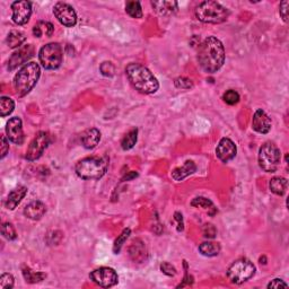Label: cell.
I'll use <instances>...</instances> for the list:
<instances>
[{"instance_id":"cell-21","label":"cell","mask_w":289,"mask_h":289,"mask_svg":"<svg viewBox=\"0 0 289 289\" xmlns=\"http://www.w3.org/2000/svg\"><path fill=\"white\" fill-rule=\"evenodd\" d=\"M196 171H197V165L195 164V162L186 160L183 166L177 167V169L172 171L171 176L174 181L180 182L182 180H184L185 177H187L189 175L194 174Z\"/></svg>"},{"instance_id":"cell-20","label":"cell","mask_w":289,"mask_h":289,"mask_svg":"<svg viewBox=\"0 0 289 289\" xmlns=\"http://www.w3.org/2000/svg\"><path fill=\"white\" fill-rule=\"evenodd\" d=\"M129 254L135 262H144L147 259V250L145 243L141 240H134L129 247Z\"/></svg>"},{"instance_id":"cell-7","label":"cell","mask_w":289,"mask_h":289,"mask_svg":"<svg viewBox=\"0 0 289 289\" xmlns=\"http://www.w3.org/2000/svg\"><path fill=\"white\" fill-rule=\"evenodd\" d=\"M255 267L247 259H238L233 262L227 270V277L232 283L241 285L254 276Z\"/></svg>"},{"instance_id":"cell-33","label":"cell","mask_w":289,"mask_h":289,"mask_svg":"<svg viewBox=\"0 0 289 289\" xmlns=\"http://www.w3.org/2000/svg\"><path fill=\"white\" fill-rule=\"evenodd\" d=\"M130 233H131L130 228H125V230H123L122 233L119 235V237L116 238L114 242V245H113V252L115 253V254H118V253L121 251V247L123 246L125 241L128 240Z\"/></svg>"},{"instance_id":"cell-9","label":"cell","mask_w":289,"mask_h":289,"mask_svg":"<svg viewBox=\"0 0 289 289\" xmlns=\"http://www.w3.org/2000/svg\"><path fill=\"white\" fill-rule=\"evenodd\" d=\"M51 144V136L45 131H40L34 137V139L31 141L28 148L26 150L25 158L29 162L37 160L41 157L44 153V150L48 148V146Z\"/></svg>"},{"instance_id":"cell-17","label":"cell","mask_w":289,"mask_h":289,"mask_svg":"<svg viewBox=\"0 0 289 289\" xmlns=\"http://www.w3.org/2000/svg\"><path fill=\"white\" fill-rule=\"evenodd\" d=\"M47 212V207L41 201H33L24 208V215L28 219L40 220Z\"/></svg>"},{"instance_id":"cell-8","label":"cell","mask_w":289,"mask_h":289,"mask_svg":"<svg viewBox=\"0 0 289 289\" xmlns=\"http://www.w3.org/2000/svg\"><path fill=\"white\" fill-rule=\"evenodd\" d=\"M39 59L42 67L48 70L58 69L62 63L63 52L59 43H49L41 48L39 52Z\"/></svg>"},{"instance_id":"cell-1","label":"cell","mask_w":289,"mask_h":289,"mask_svg":"<svg viewBox=\"0 0 289 289\" xmlns=\"http://www.w3.org/2000/svg\"><path fill=\"white\" fill-rule=\"evenodd\" d=\"M198 62L204 72L214 74L218 72L225 62V48L215 37H208L198 49Z\"/></svg>"},{"instance_id":"cell-31","label":"cell","mask_w":289,"mask_h":289,"mask_svg":"<svg viewBox=\"0 0 289 289\" xmlns=\"http://www.w3.org/2000/svg\"><path fill=\"white\" fill-rule=\"evenodd\" d=\"M125 12L133 18L143 17V9L139 2H128L125 4Z\"/></svg>"},{"instance_id":"cell-13","label":"cell","mask_w":289,"mask_h":289,"mask_svg":"<svg viewBox=\"0 0 289 289\" xmlns=\"http://www.w3.org/2000/svg\"><path fill=\"white\" fill-rule=\"evenodd\" d=\"M34 55V48L32 44L23 45L17 51H15L8 60V70L16 69L19 66H24Z\"/></svg>"},{"instance_id":"cell-41","label":"cell","mask_w":289,"mask_h":289,"mask_svg":"<svg viewBox=\"0 0 289 289\" xmlns=\"http://www.w3.org/2000/svg\"><path fill=\"white\" fill-rule=\"evenodd\" d=\"M267 287L268 288H276V289L281 288V287L288 288V283L283 281L282 279H280V278H276V279H273V280H271L270 282H269Z\"/></svg>"},{"instance_id":"cell-37","label":"cell","mask_w":289,"mask_h":289,"mask_svg":"<svg viewBox=\"0 0 289 289\" xmlns=\"http://www.w3.org/2000/svg\"><path fill=\"white\" fill-rule=\"evenodd\" d=\"M14 287V277L11 273H4L0 277V288L2 289H11Z\"/></svg>"},{"instance_id":"cell-32","label":"cell","mask_w":289,"mask_h":289,"mask_svg":"<svg viewBox=\"0 0 289 289\" xmlns=\"http://www.w3.org/2000/svg\"><path fill=\"white\" fill-rule=\"evenodd\" d=\"M2 234L8 241H14L17 238V233L12 222H4L2 226Z\"/></svg>"},{"instance_id":"cell-26","label":"cell","mask_w":289,"mask_h":289,"mask_svg":"<svg viewBox=\"0 0 289 289\" xmlns=\"http://www.w3.org/2000/svg\"><path fill=\"white\" fill-rule=\"evenodd\" d=\"M26 40L25 34L21 31H11L6 39V43L11 49H16L23 47V43Z\"/></svg>"},{"instance_id":"cell-38","label":"cell","mask_w":289,"mask_h":289,"mask_svg":"<svg viewBox=\"0 0 289 289\" xmlns=\"http://www.w3.org/2000/svg\"><path fill=\"white\" fill-rule=\"evenodd\" d=\"M160 271L163 272L164 275L169 276V277H174L177 273L176 269L169 262H163V263H162V265H160Z\"/></svg>"},{"instance_id":"cell-15","label":"cell","mask_w":289,"mask_h":289,"mask_svg":"<svg viewBox=\"0 0 289 289\" xmlns=\"http://www.w3.org/2000/svg\"><path fill=\"white\" fill-rule=\"evenodd\" d=\"M237 148L230 138H222L217 145L216 156L222 163H228L236 156Z\"/></svg>"},{"instance_id":"cell-12","label":"cell","mask_w":289,"mask_h":289,"mask_svg":"<svg viewBox=\"0 0 289 289\" xmlns=\"http://www.w3.org/2000/svg\"><path fill=\"white\" fill-rule=\"evenodd\" d=\"M13 15L12 18L15 24L25 25L27 24L32 16V4L26 0L15 2L12 4Z\"/></svg>"},{"instance_id":"cell-25","label":"cell","mask_w":289,"mask_h":289,"mask_svg":"<svg viewBox=\"0 0 289 289\" xmlns=\"http://www.w3.org/2000/svg\"><path fill=\"white\" fill-rule=\"evenodd\" d=\"M287 186H288V181L285 179V177H280V176L273 177V179L270 180V183H269V187H270V191L272 194L280 197L287 192Z\"/></svg>"},{"instance_id":"cell-14","label":"cell","mask_w":289,"mask_h":289,"mask_svg":"<svg viewBox=\"0 0 289 289\" xmlns=\"http://www.w3.org/2000/svg\"><path fill=\"white\" fill-rule=\"evenodd\" d=\"M6 134L7 138L11 140L12 143L16 145H22L25 140L22 120L17 118V116L9 119L6 125Z\"/></svg>"},{"instance_id":"cell-24","label":"cell","mask_w":289,"mask_h":289,"mask_svg":"<svg viewBox=\"0 0 289 289\" xmlns=\"http://www.w3.org/2000/svg\"><path fill=\"white\" fill-rule=\"evenodd\" d=\"M191 206L201 208V209H204L206 212H208L209 216H215L217 214V208L212 204V201L204 197L195 198V199L191 201Z\"/></svg>"},{"instance_id":"cell-28","label":"cell","mask_w":289,"mask_h":289,"mask_svg":"<svg viewBox=\"0 0 289 289\" xmlns=\"http://www.w3.org/2000/svg\"><path fill=\"white\" fill-rule=\"evenodd\" d=\"M23 276L25 281L28 283H37V282H41L42 280H44L47 278V275L44 272H37L33 271L31 268L28 267H24L23 268Z\"/></svg>"},{"instance_id":"cell-5","label":"cell","mask_w":289,"mask_h":289,"mask_svg":"<svg viewBox=\"0 0 289 289\" xmlns=\"http://www.w3.org/2000/svg\"><path fill=\"white\" fill-rule=\"evenodd\" d=\"M196 17L206 24H221L230 17V11L217 2H204L196 8Z\"/></svg>"},{"instance_id":"cell-30","label":"cell","mask_w":289,"mask_h":289,"mask_svg":"<svg viewBox=\"0 0 289 289\" xmlns=\"http://www.w3.org/2000/svg\"><path fill=\"white\" fill-rule=\"evenodd\" d=\"M14 109H15V102L11 98L3 96V98L0 99V115H2L3 118L12 114Z\"/></svg>"},{"instance_id":"cell-16","label":"cell","mask_w":289,"mask_h":289,"mask_svg":"<svg viewBox=\"0 0 289 289\" xmlns=\"http://www.w3.org/2000/svg\"><path fill=\"white\" fill-rule=\"evenodd\" d=\"M271 119L263 110H256L254 115H253L252 120V128L254 129L256 133L266 135L271 130Z\"/></svg>"},{"instance_id":"cell-40","label":"cell","mask_w":289,"mask_h":289,"mask_svg":"<svg viewBox=\"0 0 289 289\" xmlns=\"http://www.w3.org/2000/svg\"><path fill=\"white\" fill-rule=\"evenodd\" d=\"M288 7H289V3L287 0L280 3V6H279V14H280L282 21L285 23L288 22Z\"/></svg>"},{"instance_id":"cell-39","label":"cell","mask_w":289,"mask_h":289,"mask_svg":"<svg viewBox=\"0 0 289 289\" xmlns=\"http://www.w3.org/2000/svg\"><path fill=\"white\" fill-rule=\"evenodd\" d=\"M202 232H204V236L207 238H214L217 235L216 227L212 224H206L202 228Z\"/></svg>"},{"instance_id":"cell-36","label":"cell","mask_w":289,"mask_h":289,"mask_svg":"<svg viewBox=\"0 0 289 289\" xmlns=\"http://www.w3.org/2000/svg\"><path fill=\"white\" fill-rule=\"evenodd\" d=\"M174 85L176 88L180 89H190L194 87V82L186 77H179L174 80Z\"/></svg>"},{"instance_id":"cell-35","label":"cell","mask_w":289,"mask_h":289,"mask_svg":"<svg viewBox=\"0 0 289 289\" xmlns=\"http://www.w3.org/2000/svg\"><path fill=\"white\" fill-rule=\"evenodd\" d=\"M100 72L105 77H113L115 75V66L111 61H104L100 66Z\"/></svg>"},{"instance_id":"cell-34","label":"cell","mask_w":289,"mask_h":289,"mask_svg":"<svg viewBox=\"0 0 289 289\" xmlns=\"http://www.w3.org/2000/svg\"><path fill=\"white\" fill-rule=\"evenodd\" d=\"M240 94H238L234 89H228L222 95V100L228 105H235L240 102Z\"/></svg>"},{"instance_id":"cell-42","label":"cell","mask_w":289,"mask_h":289,"mask_svg":"<svg viewBox=\"0 0 289 289\" xmlns=\"http://www.w3.org/2000/svg\"><path fill=\"white\" fill-rule=\"evenodd\" d=\"M9 151V144H8V140L5 136H2V158H4L5 156L8 154Z\"/></svg>"},{"instance_id":"cell-19","label":"cell","mask_w":289,"mask_h":289,"mask_svg":"<svg viewBox=\"0 0 289 289\" xmlns=\"http://www.w3.org/2000/svg\"><path fill=\"white\" fill-rule=\"evenodd\" d=\"M27 195V187L26 186H18L16 189H14L11 194L8 195L7 200L5 202V207L8 210H14L21 201L24 199L25 196Z\"/></svg>"},{"instance_id":"cell-18","label":"cell","mask_w":289,"mask_h":289,"mask_svg":"<svg viewBox=\"0 0 289 289\" xmlns=\"http://www.w3.org/2000/svg\"><path fill=\"white\" fill-rule=\"evenodd\" d=\"M100 140H101V133L100 130L96 128H90L85 130L82 134V137H80L82 145L86 149L95 148V147L99 145Z\"/></svg>"},{"instance_id":"cell-43","label":"cell","mask_w":289,"mask_h":289,"mask_svg":"<svg viewBox=\"0 0 289 289\" xmlns=\"http://www.w3.org/2000/svg\"><path fill=\"white\" fill-rule=\"evenodd\" d=\"M174 219L177 221V231L182 232L184 230V224H183V218L180 212H175L174 214Z\"/></svg>"},{"instance_id":"cell-11","label":"cell","mask_w":289,"mask_h":289,"mask_svg":"<svg viewBox=\"0 0 289 289\" xmlns=\"http://www.w3.org/2000/svg\"><path fill=\"white\" fill-rule=\"evenodd\" d=\"M53 14L60 24L66 27H74L77 23V14L70 5L66 3H57L53 8Z\"/></svg>"},{"instance_id":"cell-23","label":"cell","mask_w":289,"mask_h":289,"mask_svg":"<svg viewBox=\"0 0 289 289\" xmlns=\"http://www.w3.org/2000/svg\"><path fill=\"white\" fill-rule=\"evenodd\" d=\"M54 32V26L50 22H44L41 21L34 25L33 27V34L35 38H43L47 37L50 38L52 37V34Z\"/></svg>"},{"instance_id":"cell-4","label":"cell","mask_w":289,"mask_h":289,"mask_svg":"<svg viewBox=\"0 0 289 289\" xmlns=\"http://www.w3.org/2000/svg\"><path fill=\"white\" fill-rule=\"evenodd\" d=\"M109 169L108 157H86L75 166V172L83 180H100Z\"/></svg>"},{"instance_id":"cell-10","label":"cell","mask_w":289,"mask_h":289,"mask_svg":"<svg viewBox=\"0 0 289 289\" xmlns=\"http://www.w3.org/2000/svg\"><path fill=\"white\" fill-rule=\"evenodd\" d=\"M90 280H93L96 285L103 288H110L115 286L119 282L118 273L114 269L109 267H101L95 269L89 275Z\"/></svg>"},{"instance_id":"cell-3","label":"cell","mask_w":289,"mask_h":289,"mask_svg":"<svg viewBox=\"0 0 289 289\" xmlns=\"http://www.w3.org/2000/svg\"><path fill=\"white\" fill-rule=\"evenodd\" d=\"M41 69L37 62H27L18 70V73L14 77V88L18 98L27 95L38 84Z\"/></svg>"},{"instance_id":"cell-27","label":"cell","mask_w":289,"mask_h":289,"mask_svg":"<svg viewBox=\"0 0 289 289\" xmlns=\"http://www.w3.org/2000/svg\"><path fill=\"white\" fill-rule=\"evenodd\" d=\"M199 251L202 255L205 256H216L219 254L220 252V245L219 243L216 242H204L199 246Z\"/></svg>"},{"instance_id":"cell-2","label":"cell","mask_w":289,"mask_h":289,"mask_svg":"<svg viewBox=\"0 0 289 289\" xmlns=\"http://www.w3.org/2000/svg\"><path fill=\"white\" fill-rule=\"evenodd\" d=\"M125 74L131 85L141 94H154L159 88L158 80L153 73L143 65L136 62L129 63L125 68Z\"/></svg>"},{"instance_id":"cell-6","label":"cell","mask_w":289,"mask_h":289,"mask_svg":"<svg viewBox=\"0 0 289 289\" xmlns=\"http://www.w3.org/2000/svg\"><path fill=\"white\" fill-rule=\"evenodd\" d=\"M281 153L277 145L273 143H265L259 150V165L267 173L276 172L280 164Z\"/></svg>"},{"instance_id":"cell-22","label":"cell","mask_w":289,"mask_h":289,"mask_svg":"<svg viewBox=\"0 0 289 289\" xmlns=\"http://www.w3.org/2000/svg\"><path fill=\"white\" fill-rule=\"evenodd\" d=\"M151 6L162 16H171L179 9V4L176 2H151Z\"/></svg>"},{"instance_id":"cell-29","label":"cell","mask_w":289,"mask_h":289,"mask_svg":"<svg viewBox=\"0 0 289 289\" xmlns=\"http://www.w3.org/2000/svg\"><path fill=\"white\" fill-rule=\"evenodd\" d=\"M137 139H138V129L130 130L121 140V147H122L123 150H130L135 147Z\"/></svg>"}]
</instances>
